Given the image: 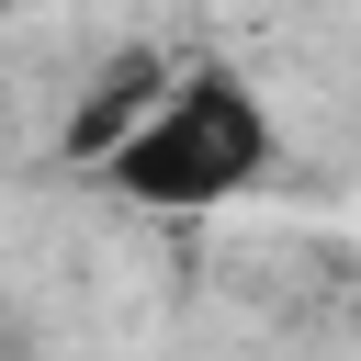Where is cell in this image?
<instances>
[{
    "label": "cell",
    "instance_id": "cell-1",
    "mask_svg": "<svg viewBox=\"0 0 361 361\" xmlns=\"http://www.w3.org/2000/svg\"><path fill=\"white\" fill-rule=\"evenodd\" d=\"M271 158H282V124H271V102L248 90V68L180 56L169 90L135 113V135H124L90 180H102L113 203H135V214H214V203L259 192Z\"/></svg>",
    "mask_w": 361,
    "mask_h": 361
},
{
    "label": "cell",
    "instance_id": "cell-2",
    "mask_svg": "<svg viewBox=\"0 0 361 361\" xmlns=\"http://www.w3.org/2000/svg\"><path fill=\"white\" fill-rule=\"evenodd\" d=\"M169 68H180V56H147V45H135V56H113V68H102V90H79V113H68V158H90V169H102V158L135 135V113L169 90Z\"/></svg>",
    "mask_w": 361,
    "mask_h": 361
}]
</instances>
